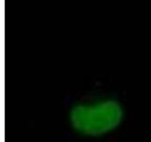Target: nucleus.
I'll return each instance as SVG.
<instances>
[{
  "mask_svg": "<svg viewBox=\"0 0 151 142\" xmlns=\"http://www.w3.org/2000/svg\"><path fill=\"white\" fill-rule=\"evenodd\" d=\"M124 115L120 103L103 99L92 104H77L70 112L74 129L85 135L97 136L111 132L120 124Z\"/></svg>",
  "mask_w": 151,
  "mask_h": 142,
  "instance_id": "1",
  "label": "nucleus"
}]
</instances>
